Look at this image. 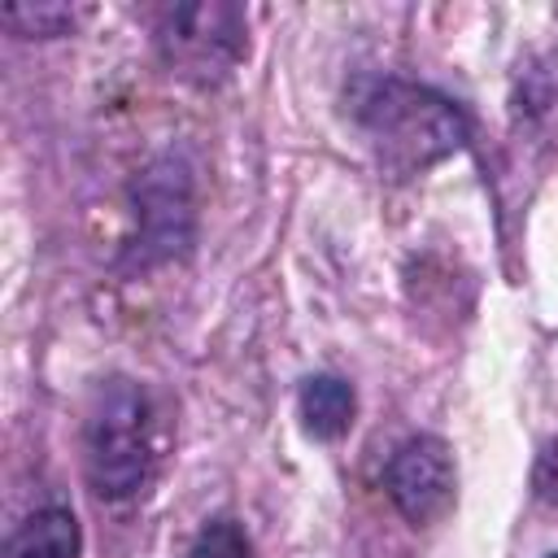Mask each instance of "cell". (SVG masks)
Returning <instances> with one entry per match:
<instances>
[{
	"mask_svg": "<svg viewBox=\"0 0 558 558\" xmlns=\"http://www.w3.org/2000/svg\"><path fill=\"white\" fill-rule=\"evenodd\" d=\"M357 122L392 174H418L466 144V118L453 100L405 78H375L357 96Z\"/></svg>",
	"mask_w": 558,
	"mask_h": 558,
	"instance_id": "cell-1",
	"label": "cell"
},
{
	"mask_svg": "<svg viewBox=\"0 0 558 558\" xmlns=\"http://www.w3.org/2000/svg\"><path fill=\"white\" fill-rule=\"evenodd\" d=\"M83 466L100 497L122 501L153 471V405L131 379H105L92 392L83 423Z\"/></svg>",
	"mask_w": 558,
	"mask_h": 558,
	"instance_id": "cell-2",
	"label": "cell"
},
{
	"mask_svg": "<svg viewBox=\"0 0 558 558\" xmlns=\"http://www.w3.org/2000/svg\"><path fill=\"white\" fill-rule=\"evenodd\" d=\"M244 9L222 4V0H201V4H174L161 9L157 17V48L170 65V74L214 87L222 83L240 57H244Z\"/></svg>",
	"mask_w": 558,
	"mask_h": 558,
	"instance_id": "cell-3",
	"label": "cell"
},
{
	"mask_svg": "<svg viewBox=\"0 0 558 558\" xmlns=\"http://www.w3.org/2000/svg\"><path fill=\"white\" fill-rule=\"evenodd\" d=\"M384 488H388L392 506L405 514V523H414V527L440 523L458 497V475H453V458H449L445 440L410 436L392 453V462L384 471Z\"/></svg>",
	"mask_w": 558,
	"mask_h": 558,
	"instance_id": "cell-4",
	"label": "cell"
},
{
	"mask_svg": "<svg viewBox=\"0 0 558 558\" xmlns=\"http://www.w3.org/2000/svg\"><path fill=\"white\" fill-rule=\"evenodd\" d=\"M78 519L61 506L35 510L31 519H22V527L4 541L0 558H78Z\"/></svg>",
	"mask_w": 558,
	"mask_h": 558,
	"instance_id": "cell-5",
	"label": "cell"
},
{
	"mask_svg": "<svg viewBox=\"0 0 558 558\" xmlns=\"http://www.w3.org/2000/svg\"><path fill=\"white\" fill-rule=\"evenodd\" d=\"M353 414H357V397L340 375H314L301 384V418L310 436L336 440L353 427Z\"/></svg>",
	"mask_w": 558,
	"mask_h": 558,
	"instance_id": "cell-6",
	"label": "cell"
},
{
	"mask_svg": "<svg viewBox=\"0 0 558 558\" xmlns=\"http://www.w3.org/2000/svg\"><path fill=\"white\" fill-rule=\"evenodd\" d=\"M74 9H65V4H9L4 9V26L13 31V35H22V39H52V35H65L70 26H74Z\"/></svg>",
	"mask_w": 558,
	"mask_h": 558,
	"instance_id": "cell-7",
	"label": "cell"
},
{
	"mask_svg": "<svg viewBox=\"0 0 558 558\" xmlns=\"http://www.w3.org/2000/svg\"><path fill=\"white\" fill-rule=\"evenodd\" d=\"M187 558H253V545H248V536H244L240 523L214 519V523H205V527L196 532Z\"/></svg>",
	"mask_w": 558,
	"mask_h": 558,
	"instance_id": "cell-8",
	"label": "cell"
},
{
	"mask_svg": "<svg viewBox=\"0 0 558 558\" xmlns=\"http://www.w3.org/2000/svg\"><path fill=\"white\" fill-rule=\"evenodd\" d=\"M549 558H558V554H549Z\"/></svg>",
	"mask_w": 558,
	"mask_h": 558,
	"instance_id": "cell-9",
	"label": "cell"
}]
</instances>
